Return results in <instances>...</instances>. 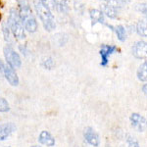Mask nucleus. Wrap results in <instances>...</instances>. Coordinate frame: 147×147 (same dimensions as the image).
<instances>
[{"mask_svg":"<svg viewBox=\"0 0 147 147\" xmlns=\"http://www.w3.org/2000/svg\"><path fill=\"white\" fill-rule=\"evenodd\" d=\"M19 15L25 27V30L28 32H35L37 30V22L35 19L30 3L27 0H18Z\"/></svg>","mask_w":147,"mask_h":147,"instance_id":"nucleus-1","label":"nucleus"},{"mask_svg":"<svg viewBox=\"0 0 147 147\" xmlns=\"http://www.w3.org/2000/svg\"><path fill=\"white\" fill-rule=\"evenodd\" d=\"M34 6L36 12L37 16L41 21L42 25L47 32H52L55 30L56 24H55V18L50 9L47 7L41 0H34Z\"/></svg>","mask_w":147,"mask_h":147,"instance_id":"nucleus-2","label":"nucleus"},{"mask_svg":"<svg viewBox=\"0 0 147 147\" xmlns=\"http://www.w3.org/2000/svg\"><path fill=\"white\" fill-rule=\"evenodd\" d=\"M7 23H8V25H9V28H10L12 34H13L16 38L17 39L26 38L25 27H24L23 22L20 18L18 10H16L15 8L10 9Z\"/></svg>","mask_w":147,"mask_h":147,"instance_id":"nucleus-3","label":"nucleus"},{"mask_svg":"<svg viewBox=\"0 0 147 147\" xmlns=\"http://www.w3.org/2000/svg\"><path fill=\"white\" fill-rule=\"evenodd\" d=\"M3 53L7 65H9L13 69H18L22 66V60H21L20 55L14 50V48L11 45H6L4 47Z\"/></svg>","mask_w":147,"mask_h":147,"instance_id":"nucleus-4","label":"nucleus"},{"mask_svg":"<svg viewBox=\"0 0 147 147\" xmlns=\"http://www.w3.org/2000/svg\"><path fill=\"white\" fill-rule=\"evenodd\" d=\"M129 120L131 127L138 132H143L147 129V119H145L143 116L137 113H132L130 115Z\"/></svg>","mask_w":147,"mask_h":147,"instance_id":"nucleus-5","label":"nucleus"},{"mask_svg":"<svg viewBox=\"0 0 147 147\" xmlns=\"http://www.w3.org/2000/svg\"><path fill=\"white\" fill-rule=\"evenodd\" d=\"M84 140L91 146L97 147L100 144V138H99L98 134L90 127H87L84 129Z\"/></svg>","mask_w":147,"mask_h":147,"instance_id":"nucleus-6","label":"nucleus"},{"mask_svg":"<svg viewBox=\"0 0 147 147\" xmlns=\"http://www.w3.org/2000/svg\"><path fill=\"white\" fill-rule=\"evenodd\" d=\"M132 55L137 59H147V42L142 40L136 42L132 46Z\"/></svg>","mask_w":147,"mask_h":147,"instance_id":"nucleus-7","label":"nucleus"},{"mask_svg":"<svg viewBox=\"0 0 147 147\" xmlns=\"http://www.w3.org/2000/svg\"><path fill=\"white\" fill-rule=\"evenodd\" d=\"M117 50V47L115 45H107V44H103L101 45L100 48V56H101V63L100 65L102 67H106L109 62V57Z\"/></svg>","mask_w":147,"mask_h":147,"instance_id":"nucleus-8","label":"nucleus"},{"mask_svg":"<svg viewBox=\"0 0 147 147\" xmlns=\"http://www.w3.org/2000/svg\"><path fill=\"white\" fill-rule=\"evenodd\" d=\"M3 74L5 79L7 80V82L12 86H17V85H19V77L17 73L15 72V69L10 67L9 65H5L3 69Z\"/></svg>","mask_w":147,"mask_h":147,"instance_id":"nucleus-9","label":"nucleus"},{"mask_svg":"<svg viewBox=\"0 0 147 147\" xmlns=\"http://www.w3.org/2000/svg\"><path fill=\"white\" fill-rule=\"evenodd\" d=\"M16 130L13 123H3L0 125V141H4Z\"/></svg>","mask_w":147,"mask_h":147,"instance_id":"nucleus-10","label":"nucleus"},{"mask_svg":"<svg viewBox=\"0 0 147 147\" xmlns=\"http://www.w3.org/2000/svg\"><path fill=\"white\" fill-rule=\"evenodd\" d=\"M38 142L42 145H45L47 147H53L55 145V138L49 131L42 130L38 136Z\"/></svg>","mask_w":147,"mask_h":147,"instance_id":"nucleus-11","label":"nucleus"},{"mask_svg":"<svg viewBox=\"0 0 147 147\" xmlns=\"http://www.w3.org/2000/svg\"><path fill=\"white\" fill-rule=\"evenodd\" d=\"M89 16H90L92 25H95L97 23L105 24L104 14L101 10H98V9H90L89 10Z\"/></svg>","mask_w":147,"mask_h":147,"instance_id":"nucleus-12","label":"nucleus"},{"mask_svg":"<svg viewBox=\"0 0 147 147\" xmlns=\"http://www.w3.org/2000/svg\"><path fill=\"white\" fill-rule=\"evenodd\" d=\"M101 9H102V12H103L104 15H106L108 18L110 19H116L118 18V16H119V11H118V9L114 8V7L108 5L107 3L106 4H103V5H101Z\"/></svg>","mask_w":147,"mask_h":147,"instance_id":"nucleus-13","label":"nucleus"},{"mask_svg":"<svg viewBox=\"0 0 147 147\" xmlns=\"http://www.w3.org/2000/svg\"><path fill=\"white\" fill-rule=\"evenodd\" d=\"M136 32L141 36H147V17L145 16L143 19L137 22L136 24Z\"/></svg>","mask_w":147,"mask_h":147,"instance_id":"nucleus-14","label":"nucleus"},{"mask_svg":"<svg viewBox=\"0 0 147 147\" xmlns=\"http://www.w3.org/2000/svg\"><path fill=\"white\" fill-rule=\"evenodd\" d=\"M137 79L140 82H147V61L143 62L137 70Z\"/></svg>","mask_w":147,"mask_h":147,"instance_id":"nucleus-15","label":"nucleus"},{"mask_svg":"<svg viewBox=\"0 0 147 147\" xmlns=\"http://www.w3.org/2000/svg\"><path fill=\"white\" fill-rule=\"evenodd\" d=\"M56 9L61 13H67L69 11V0H54Z\"/></svg>","mask_w":147,"mask_h":147,"instance_id":"nucleus-16","label":"nucleus"},{"mask_svg":"<svg viewBox=\"0 0 147 147\" xmlns=\"http://www.w3.org/2000/svg\"><path fill=\"white\" fill-rule=\"evenodd\" d=\"M115 32L118 36V39H119L120 41L124 42L125 38H127V30H125V28L124 26L119 25L115 28Z\"/></svg>","mask_w":147,"mask_h":147,"instance_id":"nucleus-17","label":"nucleus"},{"mask_svg":"<svg viewBox=\"0 0 147 147\" xmlns=\"http://www.w3.org/2000/svg\"><path fill=\"white\" fill-rule=\"evenodd\" d=\"M2 32H3V35H4V39L6 41L10 42L11 41V30H10V28H9V25L7 22H4L2 24Z\"/></svg>","mask_w":147,"mask_h":147,"instance_id":"nucleus-18","label":"nucleus"},{"mask_svg":"<svg viewBox=\"0 0 147 147\" xmlns=\"http://www.w3.org/2000/svg\"><path fill=\"white\" fill-rule=\"evenodd\" d=\"M42 67L46 70H52L54 67H55V62H54L53 58L51 57H48V58H45L42 62Z\"/></svg>","mask_w":147,"mask_h":147,"instance_id":"nucleus-19","label":"nucleus"},{"mask_svg":"<svg viewBox=\"0 0 147 147\" xmlns=\"http://www.w3.org/2000/svg\"><path fill=\"white\" fill-rule=\"evenodd\" d=\"M10 110V105H9L8 101L3 97H0V112L6 113Z\"/></svg>","mask_w":147,"mask_h":147,"instance_id":"nucleus-20","label":"nucleus"},{"mask_svg":"<svg viewBox=\"0 0 147 147\" xmlns=\"http://www.w3.org/2000/svg\"><path fill=\"white\" fill-rule=\"evenodd\" d=\"M125 139H127V145H129V147H140L136 139L132 136H130V134H127Z\"/></svg>","mask_w":147,"mask_h":147,"instance_id":"nucleus-21","label":"nucleus"},{"mask_svg":"<svg viewBox=\"0 0 147 147\" xmlns=\"http://www.w3.org/2000/svg\"><path fill=\"white\" fill-rule=\"evenodd\" d=\"M74 5H75V9L78 13H80V15L84 14V3H82V0H74Z\"/></svg>","mask_w":147,"mask_h":147,"instance_id":"nucleus-22","label":"nucleus"},{"mask_svg":"<svg viewBox=\"0 0 147 147\" xmlns=\"http://www.w3.org/2000/svg\"><path fill=\"white\" fill-rule=\"evenodd\" d=\"M136 10L147 17V3H137L136 5Z\"/></svg>","mask_w":147,"mask_h":147,"instance_id":"nucleus-23","label":"nucleus"},{"mask_svg":"<svg viewBox=\"0 0 147 147\" xmlns=\"http://www.w3.org/2000/svg\"><path fill=\"white\" fill-rule=\"evenodd\" d=\"M55 37V39L57 40L58 39L59 40V42H58V45L59 46H63L64 44L67 42V35L66 34H56V36H54Z\"/></svg>","mask_w":147,"mask_h":147,"instance_id":"nucleus-24","label":"nucleus"},{"mask_svg":"<svg viewBox=\"0 0 147 147\" xmlns=\"http://www.w3.org/2000/svg\"><path fill=\"white\" fill-rule=\"evenodd\" d=\"M107 4H108V5L114 7V8H116V9L122 8V6H123V3L120 1V0H108Z\"/></svg>","mask_w":147,"mask_h":147,"instance_id":"nucleus-25","label":"nucleus"},{"mask_svg":"<svg viewBox=\"0 0 147 147\" xmlns=\"http://www.w3.org/2000/svg\"><path fill=\"white\" fill-rule=\"evenodd\" d=\"M19 50L21 51V53H22L24 56H28V53H30V50H28V46L26 45V44H21V45H19Z\"/></svg>","mask_w":147,"mask_h":147,"instance_id":"nucleus-26","label":"nucleus"},{"mask_svg":"<svg viewBox=\"0 0 147 147\" xmlns=\"http://www.w3.org/2000/svg\"><path fill=\"white\" fill-rule=\"evenodd\" d=\"M42 2H43L45 5L48 7L50 10L52 9H55L56 6H55V2H54V0H41Z\"/></svg>","mask_w":147,"mask_h":147,"instance_id":"nucleus-27","label":"nucleus"},{"mask_svg":"<svg viewBox=\"0 0 147 147\" xmlns=\"http://www.w3.org/2000/svg\"><path fill=\"white\" fill-rule=\"evenodd\" d=\"M4 64H3V62L1 61V59H0V74L1 73H3V69H4Z\"/></svg>","mask_w":147,"mask_h":147,"instance_id":"nucleus-28","label":"nucleus"},{"mask_svg":"<svg viewBox=\"0 0 147 147\" xmlns=\"http://www.w3.org/2000/svg\"><path fill=\"white\" fill-rule=\"evenodd\" d=\"M142 91L144 92V94L147 96V84H144L143 86H142Z\"/></svg>","mask_w":147,"mask_h":147,"instance_id":"nucleus-29","label":"nucleus"},{"mask_svg":"<svg viewBox=\"0 0 147 147\" xmlns=\"http://www.w3.org/2000/svg\"><path fill=\"white\" fill-rule=\"evenodd\" d=\"M122 3H129V2H130V0H120Z\"/></svg>","mask_w":147,"mask_h":147,"instance_id":"nucleus-30","label":"nucleus"},{"mask_svg":"<svg viewBox=\"0 0 147 147\" xmlns=\"http://www.w3.org/2000/svg\"><path fill=\"white\" fill-rule=\"evenodd\" d=\"M30 147H41L40 145H32V146H30Z\"/></svg>","mask_w":147,"mask_h":147,"instance_id":"nucleus-31","label":"nucleus"},{"mask_svg":"<svg viewBox=\"0 0 147 147\" xmlns=\"http://www.w3.org/2000/svg\"><path fill=\"white\" fill-rule=\"evenodd\" d=\"M0 20H1V15H0Z\"/></svg>","mask_w":147,"mask_h":147,"instance_id":"nucleus-32","label":"nucleus"},{"mask_svg":"<svg viewBox=\"0 0 147 147\" xmlns=\"http://www.w3.org/2000/svg\"><path fill=\"white\" fill-rule=\"evenodd\" d=\"M0 6H1V2H0Z\"/></svg>","mask_w":147,"mask_h":147,"instance_id":"nucleus-33","label":"nucleus"},{"mask_svg":"<svg viewBox=\"0 0 147 147\" xmlns=\"http://www.w3.org/2000/svg\"><path fill=\"white\" fill-rule=\"evenodd\" d=\"M104 1H108V0H104Z\"/></svg>","mask_w":147,"mask_h":147,"instance_id":"nucleus-34","label":"nucleus"},{"mask_svg":"<svg viewBox=\"0 0 147 147\" xmlns=\"http://www.w3.org/2000/svg\"><path fill=\"white\" fill-rule=\"evenodd\" d=\"M106 147H111V146H106Z\"/></svg>","mask_w":147,"mask_h":147,"instance_id":"nucleus-35","label":"nucleus"},{"mask_svg":"<svg viewBox=\"0 0 147 147\" xmlns=\"http://www.w3.org/2000/svg\"><path fill=\"white\" fill-rule=\"evenodd\" d=\"M7 147H10V146H7Z\"/></svg>","mask_w":147,"mask_h":147,"instance_id":"nucleus-36","label":"nucleus"},{"mask_svg":"<svg viewBox=\"0 0 147 147\" xmlns=\"http://www.w3.org/2000/svg\"><path fill=\"white\" fill-rule=\"evenodd\" d=\"M122 147H124V146H122Z\"/></svg>","mask_w":147,"mask_h":147,"instance_id":"nucleus-37","label":"nucleus"}]
</instances>
